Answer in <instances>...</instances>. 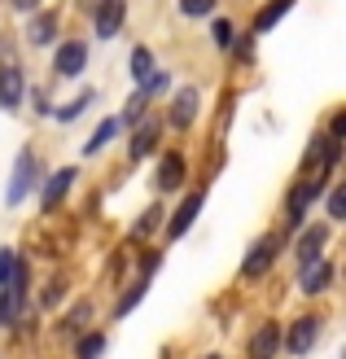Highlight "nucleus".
Returning <instances> with one entry per match:
<instances>
[{"mask_svg": "<svg viewBox=\"0 0 346 359\" xmlns=\"http://www.w3.org/2000/svg\"><path fill=\"white\" fill-rule=\"evenodd\" d=\"M93 101H97L93 93H84V97H75V101H70V105H62V110H58V118H62V123H70V118H79V114H84V110H88V105H93Z\"/></svg>", "mask_w": 346, "mask_h": 359, "instance_id": "5701e85b", "label": "nucleus"}, {"mask_svg": "<svg viewBox=\"0 0 346 359\" xmlns=\"http://www.w3.org/2000/svg\"><path fill=\"white\" fill-rule=\"evenodd\" d=\"M35 154L31 149H22L18 154V163H13V180H9V193H5V202L9 206H18V202H27V193L35 189Z\"/></svg>", "mask_w": 346, "mask_h": 359, "instance_id": "f03ea898", "label": "nucleus"}, {"mask_svg": "<svg viewBox=\"0 0 346 359\" xmlns=\"http://www.w3.org/2000/svg\"><path fill=\"white\" fill-rule=\"evenodd\" d=\"M197 105H202L197 88H180L175 101H171V128H189V123L197 118Z\"/></svg>", "mask_w": 346, "mask_h": 359, "instance_id": "9b49d317", "label": "nucleus"}, {"mask_svg": "<svg viewBox=\"0 0 346 359\" xmlns=\"http://www.w3.org/2000/svg\"><path fill=\"white\" fill-rule=\"evenodd\" d=\"M206 359H220V355H206Z\"/></svg>", "mask_w": 346, "mask_h": 359, "instance_id": "473e14b6", "label": "nucleus"}, {"mask_svg": "<svg viewBox=\"0 0 346 359\" xmlns=\"http://www.w3.org/2000/svg\"><path fill=\"white\" fill-rule=\"evenodd\" d=\"M88 316H93V307H88V302H79V307L70 311V320H62V333H75V329H84V325H88Z\"/></svg>", "mask_w": 346, "mask_h": 359, "instance_id": "a878e982", "label": "nucleus"}, {"mask_svg": "<svg viewBox=\"0 0 346 359\" xmlns=\"http://www.w3.org/2000/svg\"><path fill=\"white\" fill-rule=\"evenodd\" d=\"M123 18H127V0H101L97 5V35L101 40H114L123 31Z\"/></svg>", "mask_w": 346, "mask_h": 359, "instance_id": "6e6552de", "label": "nucleus"}, {"mask_svg": "<svg viewBox=\"0 0 346 359\" xmlns=\"http://www.w3.org/2000/svg\"><path fill=\"white\" fill-rule=\"evenodd\" d=\"M180 13L185 18H206V13H215V0H180Z\"/></svg>", "mask_w": 346, "mask_h": 359, "instance_id": "393cba45", "label": "nucleus"}, {"mask_svg": "<svg viewBox=\"0 0 346 359\" xmlns=\"http://www.w3.org/2000/svg\"><path fill=\"white\" fill-rule=\"evenodd\" d=\"M277 255H281V241L277 237H259V241H254V250L246 255V263H241V276H250V280L267 276V267L277 263Z\"/></svg>", "mask_w": 346, "mask_h": 359, "instance_id": "20e7f679", "label": "nucleus"}, {"mask_svg": "<svg viewBox=\"0 0 346 359\" xmlns=\"http://www.w3.org/2000/svg\"><path fill=\"white\" fill-rule=\"evenodd\" d=\"M211 35H215V44H220V48H232V22H228V18H215Z\"/></svg>", "mask_w": 346, "mask_h": 359, "instance_id": "bb28decb", "label": "nucleus"}, {"mask_svg": "<svg viewBox=\"0 0 346 359\" xmlns=\"http://www.w3.org/2000/svg\"><path fill=\"white\" fill-rule=\"evenodd\" d=\"M70 184H75V167H62V171L44 184V210H58V206H62V197L70 193Z\"/></svg>", "mask_w": 346, "mask_h": 359, "instance_id": "4468645a", "label": "nucleus"}, {"mask_svg": "<svg viewBox=\"0 0 346 359\" xmlns=\"http://www.w3.org/2000/svg\"><path fill=\"white\" fill-rule=\"evenodd\" d=\"M13 263H18V255H13V250H0V290L9 285V276H13Z\"/></svg>", "mask_w": 346, "mask_h": 359, "instance_id": "c756f323", "label": "nucleus"}, {"mask_svg": "<svg viewBox=\"0 0 346 359\" xmlns=\"http://www.w3.org/2000/svg\"><path fill=\"white\" fill-rule=\"evenodd\" d=\"M324 136H329V145H338V149H342V140H346V110H338V114H333V123H329V132H324Z\"/></svg>", "mask_w": 346, "mask_h": 359, "instance_id": "cd10ccee", "label": "nucleus"}, {"mask_svg": "<svg viewBox=\"0 0 346 359\" xmlns=\"http://www.w3.org/2000/svg\"><path fill=\"white\" fill-rule=\"evenodd\" d=\"M289 9H294V0H267V5L259 9V18H254V35H267V31L277 27Z\"/></svg>", "mask_w": 346, "mask_h": 359, "instance_id": "f3484780", "label": "nucleus"}, {"mask_svg": "<svg viewBox=\"0 0 346 359\" xmlns=\"http://www.w3.org/2000/svg\"><path fill=\"white\" fill-rule=\"evenodd\" d=\"M35 5H40V0H13V9H22V13H31Z\"/></svg>", "mask_w": 346, "mask_h": 359, "instance_id": "2f4dec72", "label": "nucleus"}, {"mask_svg": "<svg viewBox=\"0 0 346 359\" xmlns=\"http://www.w3.org/2000/svg\"><path fill=\"white\" fill-rule=\"evenodd\" d=\"M197 210H202V193H189L185 202L175 206V215L167 219V237H171V241H175V237H185V232H189V224L197 219Z\"/></svg>", "mask_w": 346, "mask_h": 359, "instance_id": "9d476101", "label": "nucleus"}, {"mask_svg": "<svg viewBox=\"0 0 346 359\" xmlns=\"http://www.w3.org/2000/svg\"><path fill=\"white\" fill-rule=\"evenodd\" d=\"M22 93H27L22 70H18L13 57H5L0 62V110H18V105H22Z\"/></svg>", "mask_w": 346, "mask_h": 359, "instance_id": "39448f33", "label": "nucleus"}, {"mask_svg": "<svg viewBox=\"0 0 346 359\" xmlns=\"http://www.w3.org/2000/svg\"><path fill=\"white\" fill-rule=\"evenodd\" d=\"M31 44H48L53 35H58V13H40V18H31Z\"/></svg>", "mask_w": 346, "mask_h": 359, "instance_id": "a211bd4d", "label": "nucleus"}, {"mask_svg": "<svg viewBox=\"0 0 346 359\" xmlns=\"http://www.w3.org/2000/svg\"><path fill=\"white\" fill-rule=\"evenodd\" d=\"M145 101H149V97L136 93L132 101H127V110H123V118H119V123H136V118H145Z\"/></svg>", "mask_w": 346, "mask_h": 359, "instance_id": "c85d7f7f", "label": "nucleus"}, {"mask_svg": "<svg viewBox=\"0 0 346 359\" xmlns=\"http://www.w3.org/2000/svg\"><path fill=\"white\" fill-rule=\"evenodd\" d=\"M298 285H302V294H324L333 285V263H307Z\"/></svg>", "mask_w": 346, "mask_h": 359, "instance_id": "ddd939ff", "label": "nucleus"}, {"mask_svg": "<svg viewBox=\"0 0 346 359\" xmlns=\"http://www.w3.org/2000/svg\"><path fill=\"white\" fill-rule=\"evenodd\" d=\"M158 219H162V210H158V206H149V210H145L140 219L132 224V237H136V241H145V237H149V232L158 228Z\"/></svg>", "mask_w": 346, "mask_h": 359, "instance_id": "4be33fe9", "label": "nucleus"}, {"mask_svg": "<svg viewBox=\"0 0 346 359\" xmlns=\"http://www.w3.org/2000/svg\"><path fill=\"white\" fill-rule=\"evenodd\" d=\"M53 66H58V75H66V79L84 75V66H88V44H84V40H66V44L58 48V57H53Z\"/></svg>", "mask_w": 346, "mask_h": 359, "instance_id": "423d86ee", "label": "nucleus"}, {"mask_svg": "<svg viewBox=\"0 0 346 359\" xmlns=\"http://www.w3.org/2000/svg\"><path fill=\"white\" fill-rule=\"evenodd\" d=\"M22 294H27V267L13 263V276L5 285V294H0V325H13L18 311H22Z\"/></svg>", "mask_w": 346, "mask_h": 359, "instance_id": "7ed1b4c3", "label": "nucleus"}, {"mask_svg": "<svg viewBox=\"0 0 346 359\" xmlns=\"http://www.w3.org/2000/svg\"><path fill=\"white\" fill-rule=\"evenodd\" d=\"M324 241H329V228H324V224L307 228L302 237H298V263H302V267H307V263H316V259L324 255Z\"/></svg>", "mask_w": 346, "mask_h": 359, "instance_id": "f8f14e48", "label": "nucleus"}, {"mask_svg": "<svg viewBox=\"0 0 346 359\" xmlns=\"http://www.w3.org/2000/svg\"><path fill=\"white\" fill-rule=\"evenodd\" d=\"M154 75V57H149V48H132V79L145 83Z\"/></svg>", "mask_w": 346, "mask_h": 359, "instance_id": "aec40b11", "label": "nucleus"}, {"mask_svg": "<svg viewBox=\"0 0 346 359\" xmlns=\"http://www.w3.org/2000/svg\"><path fill=\"white\" fill-rule=\"evenodd\" d=\"M145 290H149V280H145V276H140V280L132 285V290H127V294L119 298V311H114V316H132V307H136V302L145 298Z\"/></svg>", "mask_w": 346, "mask_h": 359, "instance_id": "412c9836", "label": "nucleus"}, {"mask_svg": "<svg viewBox=\"0 0 346 359\" xmlns=\"http://www.w3.org/2000/svg\"><path fill=\"white\" fill-rule=\"evenodd\" d=\"M114 132H119V118H101V128L93 132V140L84 145V154H97V149H105L114 140Z\"/></svg>", "mask_w": 346, "mask_h": 359, "instance_id": "6ab92c4d", "label": "nucleus"}, {"mask_svg": "<svg viewBox=\"0 0 346 359\" xmlns=\"http://www.w3.org/2000/svg\"><path fill=\"white\" fill-rule=\"evenodd\" d=\"M101 351H105V337L101 333H88L84 342H79V359H101Z\"/></svg>", "mask_w": 346, "mask_h": 359, "instance_id": "b1692460", "label": "nucleus"}, {"mask_svg": "<svg viewBox=\"0 0 346 359\" xmlns=\"http://www.w3.org/2000/svg\"><path fill=\"white\" fill-rule=\"evenodd\" d=\"M158 132H162V123H158V118H145L140 128H136V136H132V145H127V154H132V158H145V154L158 145Z\"/></svg>", "mask_w": 346, "mask_h": 359, "instance_id": "2eb2a0df", "label": "nucleus"}, {"mask_svg": "<svg viewBox=\"0 0 346 359\" xmlns=\"http://www.w3.org/2000/svg\"><path fill=\"white\" fill-rule=\"evenodd\" d=\"M329 215H333V219H346V189L329 193Z\"/></svg>", "mask_w": 346, "mask_h": 359, "instance_id": "7c9ffc66", "label": "nucleus"}, {"mask_svg": "<svg viewBox=\"0 0 346 359\" xmlns=\"http://www.w3.org/2000/svg\"><path fill=\"white\" fill-rule=\"evenodd\" d=\"M316 337H320V320H316V316H302V320H294L289 337H281V342L294 351V355H307V351L316 346Z\"/></svg>", "mask_w": 346, "mask_h": 359, "instance_id": "1a4fd4ad", "label": "nucleus"}, {"mask_svg": "<svg viewBox=\"0 0 346 359\" xmlns=\"http://www.w3.org/2000/svg\"><path fill=\"white\" fill-rule=\"evenodd\" d=\"M185 184V158L180 154H162L158 163V189H180Z\"/></svg>", "mask_w": 346, "mask_h": 359, "instance_id": "dca6fc26", "label": "nucleus"}, {"mask_svg": "<svg viewBox=\"0 0 346 359\" xmlns=\"http://www.w3.org/2000/svg\"><path fill=\"white\" fill-rule=\"evenodd\" d=\"M316 197H320V175H302L298 184L289 189V197H285V219L289 224H302Z\"/></svg>", "mask_w": 346, "mask_h": 359, "instance_id": "f257e3e1", "label": "nucleus"}, {"mask_svg": "<svg viewBox=\"0 0 346 359\" xmlns=\"http://www.w3.org/2000/svg\"><path fill=\"white\" fill-rule=\"evenodd\" d=\"M281 325L277 320H267V325H259L254 329V337H250V359H277V351H281Z\"/></svg>", "mask_w": 346, "mask_h": 359, "instance_id": "0eeeda50", "label": "nucleus"}]
</instances>
